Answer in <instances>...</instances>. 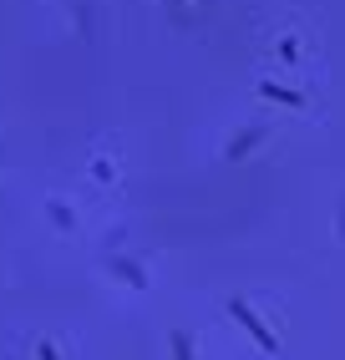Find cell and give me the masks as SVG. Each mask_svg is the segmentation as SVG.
<instances>
[{
	"label": "cell",
	"mask_w": 345,
	"mask_h": 360,
	"mask_svg": "<svg viewBox=\"0 0 345 360\" xmlns=\"http://www.w3.org/2000/svg\"><path fill=\"white\" fill-rule=\"evenodd\" d=\"M172 355H178V360H193V355H188V335H183V330H172Z\"/></svg>",
	"instance_id": "cell-3"
},
{
	"label": "cell",
	"mask_w": 345,
	"mask_h": 360,
	"mask_svg": "<svg viewBox=\"0 0 345 360\" xmlns=\"http://www.w3.org/2000/svg\"><path fill=\"white\" fill-rule=\"evenodd\" d=\"M259 91H264L269 102H284V107H305V97H294V91H284V86H275V82H264Z\"/></svg>",
	"instance_id": "cell-2"
},
{
	"label": "cell",
	"mask_w": 345,
	"mask_h": 360,
	"mask_svg": "<svg viewBox=\"0 0 345 360\" xmlns=\"http://www.w3.org/2000/svg\"><path fill=\"white\" fill-rule=\"evenodd\" d=\"M41 360H56V350H51V345H41Z\"/></svg>",
	"instance_id": "cell-4"
},
{
	"label": "cell",
	"mask_w": 345,
	"mask_h": 360,
	"mask_svg": "<svg viewBox=\"0 0 345 360\" xmlns=\"http://www.w3.org/2000/svg\"><path fill=\"white\" fill-rule=\"evenodd\" d=\"M229 315H234L244 330L254 335V345H259L264 355H280V340H275V330H264V320H259V315H254V309L244 304V300H229Z\"/></svg>",
	"instance_id": "cell-1"
}]
</instances>
